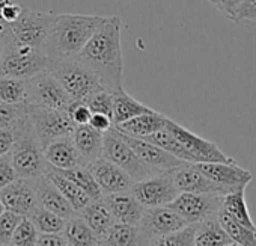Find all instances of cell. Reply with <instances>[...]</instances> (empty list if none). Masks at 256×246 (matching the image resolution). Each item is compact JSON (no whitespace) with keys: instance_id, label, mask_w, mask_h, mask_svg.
<instances>
[{"instance_id":"cell-1","label":"cell","mask_w":256,"mask_h":246,"mask_svg":"<svg viewBox=\"0 0 256 246\" xmlns=\"http://www.w3.org/2000/svg\"><path fill=\"white\" fill-rule=\"evenodd\" d=\"M76 58L98 77L104 89L110 92L122 89L124 58L120 19L118 16L107 17Z\"/></svg>"},{"instance_id":"cell-2","label":"cell","mask_w":256,"mask_h":246,"mask_svg":"<svg viewBox=\"0 0 256 246\" xmlns=\"http://www.w3.org/2000/svg\"><path fill=\"white\" fill-rule=\"evenodd\" d=\"M107 17L82 14H56L42 47L48 59L76 58Z\"/></svg>"},{"instance_id":"cell-3","label":"cell","mask_w":256,"mask_h":246,"mask_svg":"<svg viewBox=\"0 0 256 246\" xmlns=\"http://www.w3.org/2000/svg\"><path fill=\"white\" fill-rule=\"evenodd\" d=\"M14 130L16 142L10 153L11 162L17 171L18 178L36 181L38 178L46 175L47 163L44 159L42 145L30 126L28 115L22 118Z\"/></svg>"},{"instance_id":"cell-4","label":"cell","mask_w":256,"mask_h":246,"mask_svg":"<svg viewBox=\"0 0 256 246\" xmlns=\"http://www.w3.org/2000/svg\"><path fill=\"white\" fill-rule=\"evenodd\" d=\"M47 71L60 83L72 101H84L88 97L104 89L98 77L77 58L50 59Z\"/></svg>"},{"instance_id":"cell-5","label":"cell","mask_w":256,"mask_h":246,"mask_svg":"<svg viewBox=\"0 0 256 246\" xmlns=\"http://www.w3.org/2000/svg\"><path fill=\"white\" fill-rule=\"evenodd\" d=\"M50 59L42 50L30 49L14 43L5 32V43L0 56V77L32 79L48 68Z\"/></svg>"},{"instance_id":"cell-6","label":"cell","mask_w":256,"mask_h":246,"mask_svg":"<svg viewBox=\"0 0 256 246\" xmlns=\"http://www.w3.org/2000/svg\"><path fill=\"white\" fill-rule=\"evenodd\" d=\"M102 157L107 159L108 162L114 163L119 166L128 177H130L134 183L150 178L152 175H157L164 171H158L148 163H145L134 151L128 145L118 130L112 127L108 132L104 133V141H102Z\"/></svg>"},{"instance_id":"cell-7","label":"cell","mask_w":256,"mask_h":246,"mask_svg":"<svg viewBox=\"0 0 256 246\" xmlns=\"http://www.w3.org/2000/svg\"><path fill=\"white\" fill-rule=\"evenodd\" d=\"M26 115L42 148L52 141L71 136L76 127L66 110L26 106Z\"/></svg>"},{"instance_id":"cell-8","label":"cell","mask_w":256,"mask_h":246,"mask_svg":"<svg viewBox=\"0 0 256 246\" xmlns=\"http://www.w3.org/2000/svg\"><path fill=\"white\" fill-rule=\"evenodd\" d=\"M53 17L54 13H38L24 8L20 19L6 28V35L20 46L42 50Z\"/></svg>"},{"instance_id":"cell-9","label":"cell","mask_w":256,"mask_h":246,"mask_svg":"<svg viewBox=\"0 0 256 246\" xmlns=\"http://www.w3.org/2000/svg\"><path fill=\"white\" fill-rule=\"evenodd\" d=\"M166 129L176 138V141L190 154L193 163H234L235 160L226 156L214 142L206 141L196 133L187 130L174 119L168 118Z\"/></svg>"},{"instance_id":"cell-10","label":"cell","mask_w":256,"mask_h":246,"mask_svg":"<svg viewBox=\"0 0 256 246\" xmlns=\"http://www.w3.org/2000/svg\"><path fill=\"white\" fill-rule=\"evenodd\" d=\"M130 192L144 208L168 205L180 195L170 171H164L150 178L133 183Z\"/></svg>"},{"instance_id":"cell-11","label":"cell","mask_w":256,"mask_h":246,"mask_svg":"<svg viewBox=\"0 0 256 246\" xmlns=\"http://www.w3.org/2000/svg\"><path fill=\"white\" fill-rule=\"evenodd\" d=\"M222 195L181 192L170 204H168V207L178 213L188 225H196L206 217L217 214L222 208Z\"/></svg>"},{"instance_id":"cell-12","label":"cell","mask_w":256,"mask_h":246,"mask_svg":"<svg viewBox=\"0 0 256 246\" xmlns=\"http://www.w3.org/2000/svg\"><path fill=\"white\" fill-rule=\"evenodd\" d=\"M29 83V104L42 109L66 110L72 100L64 91L60 83L46 70L28 79Z\"/></svg>"},{"instance_id":"cell-13","label":"cell","mask_w":256,"mask_h":246,"mask_svg":"<svg viewBox=\"0 0 256 246\" xmlns=\"http://www.w3.org/2000/svg\"><path fill=\"white\" fill-rule=\"evenodd\" d=\"M188 223L168 205L145 208L138 225L139 240H148L158 235H166L186 228Z\"/></svg>"},{"instance_id":"cell-14","label":"cell","mask_w":256,"mask_h":246,"mask_svg":"<svg viewBox=\"0 0 256 246\" xmlns=\"http://www.w3.org/2000/svg\"><path fill=\"white\" fill-rule=\"evenodd\" d=\"M0 199L8 211H12L22 217H29L40 207L35 181L23 178H18L8 187L0 190Z\"/></svg>"},{"instance_id":"cell-15","label":"cell","mask_w":256,"mask_h":246,"mask_svg":"<svg viewBox=\"0 0 256 246\" xmlns=\"http://www.w3.org/2000/svg\"><path fill=\"white\" fill-rule=\"evenodd\" d=\"M198 169L210 178L217 186L223 187L228 192L238 189H246L253 180L250 171L241 168L236 162L234 163H194Z\"/></svg>"},{"instance_id":"cell-16","label":"cell","mask_w":256,"mask_h":246,"mask_svg":"<svg viewBox=\"0 0 256 246\" xmlns=\"http://www.w3.org/2000/svg\"><path fill=\"white\" fill-rule=\"evenodd\" d=\"M86 168L92 174L102 195L130 192L134 183L119 166H116L104 157L90 162L89 165H86Z\"/></svg>"},{"instance_id":"cell-17","label":"cell","mask_w":256,"mask_h":246,"mask_svg":"<svg viewBox=\"0 0 256 246\" xmlns=\"http://www.w3.org/2000/svg\"><path fill=\"white\" fill-rule=\"evenodd\" d=\"M174 183L178 189V192H187V193H212V195H226L230 193L224 190L223 187L212 183L210 178H206L194 163H182L175 169H170Z\"/></svg>"},{"instance_id":"cell-18","label":"cell","mask_w":256,"mask_h":246,"mask_svg":"<svg viewBox=\"0 0 256 246\" xmlns=\"http://www.w3.org/2000/svg\"><path fill=\"white\" fill-rule=\"evenodd\" d=\"M118 133L120 135V138L133 148V151L145 162L148 163L150 166L158 169V171H170V169H175L178 168L180 165L186 163L176 157H174L172 154L166 153L164 150L158 148L157 145L148 142V141H144V139H139V138H133L130 135H125L122 132L118 130Z\"/></svg>"},{"instance_id":"cell-19","label":"cell","mask_w":256,"mask_h":246,"mask_svg":"<svg viewBox=\"0 0 256 246\" xmlns=\"http://www.w3.org/2000/svg\"><path fill=\"white\" fill-rule=\"evenodd\" d=\"M44 159L47 166L53 169H72L77 166H86L82 156L78 154L71 136H65L48 142L44 148Z\"/></svg>"},{"instance_id":"cell-20","label":"cell","mask_w":256,"mask_h":246,"mask_svg":"<svg viewBox=\"0 0 256 246\" xmlns=\"http://www.w3.org/2000/svg\"><path fill=\"white\" fill-rule=\"evenodd\" d=\"M102 201L108 207L114 222L133 225V226L139 225L145 208L133 196L132 192L102 195Z\"/></svg>"},{"instance_id":"cell-21","label":"cell","mask_w":256,"mask_h":246,"mask_svg":"<svg viewBox=\"0 0 256 246\" xmlns=\"http://www.w3.org/2000/svg\"><path fill=\"white\" fill-rule=\"evenodd\" d=\"M166 121L168 116H164L163 113L157 112V110H150L146 113L138 115L132 119H128L119 126H113L116 130L130 135L133 138H139L144 139L146 136H151L154 133H157L158 130L166 127Z\"/></svg>"},{"instance_id":"cell-22","label":"cell","mask_w":256,"mask_h":246,"mask_svg":"<svg viewBox=\"0 0 256 246\" xmlns=\"http://www.w3.org/2000/svg\"><path fill=\"white\" fill-rule=\"evenodd\" d=\"M35 186H36V193H38V204L41 208H46L64 217L65 220H68L70 217L76 214V211L68 204V201L62 196V193L52 184V181L46 175L38 178L35 181Z\"/></svg>"},{"instance_id":"cell-23","label":"cell","mask_w":256,"mask_h":246,"mask_svg":"<svg viewBox=\"0 0 256 246\" xmlns=\"http://www.w3.org/2000/svg\"><path fill=\"white\" fill-rule=\"evenodd\" d=\"M71 139L82 156L83 162L89 165L90 162L102 157V141L104 133L96 132L89 124L86 126H76L71 135Z\"/></svg>"},{"instance_id":"cell-24","label":"cell","mask_w":256,"mask_h":246,"mask_svg":"<svg viewBox=\"0 0 256 246\" xmlns=\"http://www.w3.org/2000/svg\"><path fill=\"white\" fill-rule=\"evenodd\" d=\"M112 95H113V116H112L113 126H119L122 122L132 119L138 115L152 110L146 104L133 98L124 88L112 92Z\"/></svg>"},{"instance_id":"cell-25","label":"cell","mask_w":256,"mask_h":246,"mask_svg":"<svg viewBox=\"0 0 256 246\" xmlns=\"http://www.w3.org/2000/svg\"><path fill=\"white\" fill-rule=\"evenodd\" d=\"M78 214L90 226V229L98 235L100 240L107 234L110 226L114 223V219H113L108 207L102 201V198L92 199Z\"/></svg>"},{"instance_id":"cell-26","label":"cell","mask_w":256,"mask_h":246,"mask_svg":"<svg viewBox=\"0 0 256 246\" xmlns=\"http://www.w3.org/2000/svg\"><path fill=\"white\" fill-rule=\"evenodd\" d=\"M229 241L230 238L220 225L217 214L210 216L194 225L193 246H224Z\"/></svg>"},{"instance_id":"cell-27","label":"cell","mask_w":256,"mask_h":246,"mask_svg":"<svg viewBox=\"0 0 256 246\" xmlns=\"http://www.w3.org/2000/svg\"><path fill=\"white\" fill-rule=\"evenodd\" d=\"M46 177L52 181V184L62 193V196L68 201V204L72 207V210L76 213H80L92 199L80 189L77 187L72 181H70L68 178L62 177L60 174H58L56 171H53L52 168L47 166L46 171Z\"/></svg>"},{"instance_id":"cell-28","label":"cell","mask_w":256,"mask_h":246,"mask_svg":"<svg viewBox=\"0 0 256 246\" xmlns=\"http://www.w3.org/2000/svg\"><path fill=\"white\" fill-rule=\"evenodd\" d=\"M220 210L224 211L235 222H238L250 229H256V225L250 217L248 207L246 202V189H238V190L223 195Z\"/></svg>"},{"instance_id":"cell-29","label":"cell","mask_w":256,"mask_h":246,"mask_svg":"<svg viewBox=\"0 0 256 246\" xmlns=\"http://www.w3.org/2000/svg\"><path fill=\"white\" fill-rule=\"evenodd\" d=\"M62 234L70 246H94L100 240L90 226L76 214L65 222Z\"/></svg>"},{"instance_id":"cell-30","label":"cell","mask_w":256,"mask_h":246,"mask_svg":"<svg viewBox=\"0 0 256 246\" xmlns=\"http://www.w3.org/2000/svg\"><path fill=\"white\" fill-rule=\"evenodd\" d=\"M0 103L12 106L29 104V83L23 79L0 77Z\"/></svg>"},{"instance_id":"cell-31","label":"cell","mask_w":256,"mask_h":246,"mask_svg":"<svg viewBox=\"0 0 256 246\" xmlns=\"http://www.w3.org/2000/svg\"><path fill=\"white\" fill-rule=\"evenodd\" d=\"M50 168V166H48ZM53 169V168H52ZM58 174H60L62 177L68 178L70 181H72L77 187H80L90 199H101L102 198V192L98 187L96 181L94 180L92 174L89 172V169L86 166H77L72 169H53Z\"/></svg>"},{"instance_id":"cell-32","label":"cell","mask_w":256,"mask_h":246,"mask_svg":"<svg viewBox=\"0 0 256 246\" xmlns=\"http://www.w3.org/2000/svg\"><path fill=\"white\" fill-rule=\"evenodd\" d=\"M217 219L226 234L229 235L230 241L240 244V246H256V229H250L238 222H235L232 217H229L224 211L217 213Z\"/></svg>"},{"instance_id":"cell-33","label":"cell","mask_w":256,"mask_h":246,"mask_svg":"<svg viewBox=\"0 0 256 246\" xmlns=\"http://www.w3.org/2000/svg\"><path fill=\"white\" fill-rule=\"evenodd\" d=\"M101 241L106 246H139L138 226L114 222Z\"/></svg>"},{"instance_id":"cell-34","label":"cell","mask_w":256,"mask_h":246,"mask_svg":"<svg viewBox=\"0 0 256 246\" xmlns=\"http://www.w3.org/2000/svg\"><path fill=\"white\" fill-rule=\"evenodd\" d=\"M144 141H148L154 145H157L158 148L164 150L166 153L172 154L174 157L182 160V162H187V163H193L190 154L184 150V147L176 141V138L164 127L162 130H158L157 133L151 135V136H146L144 138Z\"/></svg>"},{"instance_id":"cell-35","label":"cell","mask_w":256,"mask_h":246,"mask_svg":"<svg viewBox=\"0 0 256 246\" xmlns=\"http://www.w3.org/2000/svg\"><path fill=\"white\" fill-rule=\"evenodd\" d=\"M193 234L194 225H187L186 228L166 235L139 240V246H193Z\"/></svg>"},{"instance_id":"cell-36","label":"cell","mask_w":256,"mask_h":246,"mask_svg":"<svg viewBox=\"0 0 256 246\" xmlns=\"http://www.w3.org/2000/svg\"><path fill=\"white\" fill-rule=\"evenodd\" d=\"M229 20L236 28L256 34V0H242Z\"/></svg>"},{"instance_id":"cell-37","label":"cell","mask_w":256,"mask_h":246,"mask_svg":"<svg viewBox=\"0 0 256 246\" xmlns=\"http://www.w3.org/2000/svg\"><path fill=\"white\" fill-rule=\"evenodd\" d=\"M29 219L34 222V225L36 226L38 232H44V234H48V232H62L64 228H65V219L46 210V208H41L38 207L30 216Z\"/></svg>"},{"instance_id":"cell-38","label":"cell","mask_w":256,"mask_h":246,"mask_svg":"<svg viewBox=\"0 0 256 246\" xmlns=\"http://www.w3.org/2000/svg\"><path fill=\"white\" fill-rule=\"evenodd\" d=\"M38 234L40 232L34 222L29 217H22L10 243L14 246H36Z\"/></svg>"},{"instance_id":"cell-39","label":"cell","mask_w":256,"mask_h":246,"mask_svg":"<svg viewBox=\"0 0 256 246\" xmlns=\"http://www.w3.org/2000/svg\"><path fill=\"white\" fill-rule=\"evenodd\" d=\"M84 103L92 113H102L107 115L108 118L113 116V95L110 91H98L94 95L88 97Z\"/></svg>"},{"instance_id":"cell-40","label":"cell","mask_w":256,"mask_h":246,"mask_svg":"<svg viewBox=\"0 0 256 246\" xmlns=\"http://www.w3.org/2000/svg\"><path fill=\"white\" fill-rule=\"evenodd\" d=\"M26 115V106L0 103V129H14Z\"/></svg>"},{"instance_id":"cell-41","label":"cell","mask_w":256,"mask_h":246,"mask_svg":"<svg viewBox=\"0 0 256 246\" xmlns=\"http://www.w3.org/2000/svg\"><path fill=\"white\" fill-rule=\"evenodd\" d=\"M20 220H22V216L8 210L0 216V246L11 241V237L17 225L20 223Z\"/></svg>"},{"instance_id":"cell-42","label":"cell","mask_w":256,"mask_h":246,"mask_svg":"<svg viewBox=\"0 0 256 246\" xmlns=\"http://www.w3.org/2000/svg\"><path fill=\"white\" fill-rule=\"evenodd\" d=\"M71 121L74 122V126H86L89 124V119L92 116L90 109L86 106L84 101H72L70 107L66 109Z\"/></svg>"},{"instance_id":"cell-43","label":"cell","mask_w":256,"mask_h":246,"mask_svg":"<svg viewBox=\"0 0 256 246\" xmlns=\"http://www.w3.org/2000/svg\"><path fill=\"white\" fill-rule=\"evenodd\" d=\"M17 180H18V175L11 162L10 154L0 156V190L8 187L10 184H12Z\"/></svg>"},{"instance_id":"cell-44","label":"cell","mask_w":256,"mask_h":246,"mask_svg":"<svg viewBox=\"0 0 256 246\" xmlns=\"http://www.w3.org/2000/svg\"><path fill=\"white\" fill-rule=\"evenodd\" d=\"M23 11H24V8L20 4L14 2V0H8V2H5L2 7H0V20H2L6 26H10L20 19Z\"/></svg>"},{"instance_id":"cell-45","label":"cell","mask_w":256,"mask_h":246,"mask_svg":"<svg viewBox=\"0 0 256 246\" xmlns=\"http://www.w3.org/2000/svg\"><path fill=\"white\" fill-rule=\"evenodd\" d=\"M36 246H68V243L62 232H48V234L40 232Z\"/></svg>"},{"instance_id":"cell-46","label":"cell","mask_w":256,"mask_h":246,"mask_svg":"<svg viewBox=\"0 0 256 246\" xmlns=\"http://www.w3.org/2000/svg\"><path fill=\"white\" fill-rule=\"evenodd\" d=\"M16 142L14 129H0V156H6L11 153Z\"/></svg>"},{"instance_id":"cell-47","label":"cell","mask_w":256,"mask_h":246,"mask_svg":"<svg viewBox=\"0 0 256 246\" xmlns=\"http://www.w3.org/2000/svg\"><path fill=\"white\" fill-rule=\"evenodd\" d=\"M89 126L92 129H95L100 133H106L113 127V121L112 118H108L107 115L102 113H92L90 119H89Z\"/></svg>"},{"instance_id":"cell-48","label":"cell","mask_w":256,"mask_h":246,"mask_svg":"<svg viewBox=\"0 0 256 246\" xmlns=\"http://www.w3.org/2000/svg\"><path fill=\"white\" fill-rule=\"evenodd\" d=\"M208 2L212 7H216V10L220 14H223L224 17L229 19L232 16V13L238 8V5L242 2V0H208Z\"/></svg>"},{"instance_id":"cell-49","label":"cell","mask_w":256,"mask_h":246,"mask_svg":"<svg viewBox=\"0 0 256 246\" xmlns=\"http://www.w3.org/2000/svg\"><path fill=\"white\" fill-rule=\"evenodd\" d=\"M4 43H5V32L0 34V56H2V50H4Z\"/></svg>"},{"instance_id":"cell-50","label":"cell","mask_w":256,"mask_h":246,"mask_svg":"<svg viewBox=\"0 0 256 246\" xmlns=\"http://www.w3.org/2000/svg\"><path fill=\"white\" fill-rule=\"evenodd\" d=\"M6 28H8V26H6V25H5V23L2 22V20H0V34L6 32Z\"/></svg>"},{"instance_id":"cell-51","label":"cell","mask_w":256,"mask_h":246,"mask_svg":"<svg viewBox=\"0 0 256 246\" xmlns=\"http://www.w3.org/2000/svg\"><path fill=\"white\" fill-rule=\"evenodd\" d=\"M5 211H6V208H5V205H4L2 199H0V216H2V214H4Z\"/></svg>"},{"instance_id":"cell-52","label":"cell","mask_w":256,"mask_h":246,"mask_svg":"<svg viewBox=\"0 0 256 246\" xmlns=\"http://www.w3.org/2000/svg\"><path fill=\"white\" fill-rule=\"evenodd\" d=\"M94 246H106V244H104V243H102L101 240H98V241H96V243H95Z\"/></svg>"},{"instance_id":"cell-53","label":"cell","mask_w":256,"mask_h":246,"mask_svg":"<svg viewBox=\"0 0 256 246\" xmlns=\"http://www.w3.org/2000/svg\"><path fill=\"white\" fill-rule=\"evenodd\" d=\"M224 246H240V244H236V243H234V241H229V243L224 244Z\"/></svg>"},{"instance_id":"cell-54","label":"cell","mask_w":256,"mask_h":246,"mask_svg":"<svg viewBox=\"0 0 256 246\" xmlns=\"http://www.w3.org/2000/svg\"><path fill=\"white\" fill-rule=\"evenodd\" d=\"M5 2H8V0H0V7H2V5H4Z\"/></svg>"},{"instance_id":"cell-55","label":"cell","mask_w":256,"mask_h":246,"mask_svg":"<svg viewBox=\"0 0 256 246\" xmlns=\"http://www.w3.org/2000/svg\"><path fill=\"white\" fill-rule=\"evenodd\" d=\"M2 246H14V244H11V243H6V244H2Z\"/></svg>"},{"instance_id":"cell-56","label":"cell","mask_w":256,"mask_h":246,"mask_svg":"<svg viewBox=\"0 0 256 246\" xmlns=\"http://www.w3.org/2000/svg\"><path fill=\"white\" fill-rule=\"evenodd\" d=\"M68 246H70V244H68Z\"/></svg>"}]
</instances>
